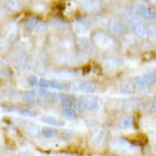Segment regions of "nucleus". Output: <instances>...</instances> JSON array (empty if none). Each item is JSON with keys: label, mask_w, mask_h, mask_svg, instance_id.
<instances>
[{"label": "nucleus", "mask_w": 156, "mask_h": 156, "mask_svg": "<svg viewBox=\"0 0 156 156\" xmlns=\"http://www.w3.org/2000/svg\"><path fill=\"white\" fill-rule=\"evenodd\" d=\"M135 13H136V16H139L140 18H144V20H154L156 17V13L154 11H151L148 7L143 5V4L136 5Z\"/></svg>", "instance_id": "1"}, {"label": "nucleus", "mask_w": 156, "mask_h": 156, "mask_svg": "<svg viewBox=\"0 0 156 156\" xmlns=\"http://www.w3.org/2000/svg\"><path fill=\"white\" fill-rule=\"evenodd\" d=\"M76 87H77L76 90H83L86 92L95 91V85L92 83V82H81V83H77Z\"/></svg>", "instance_id": "2"}, {"label": "nucleus", "mask_w": 156, "mask_h": 156, "mask_svg": "<svg viewBox=\"0 0 156 156\" xmlns=\"http://www.w3.org/2000/svg\"><path fill=\"white\" fill-rule=\"evenodd\" d=\"M83 101H85L86 109H89V111H96L98 107H99L98 100L94 99V98H87V99H83Z\"/></svg>", "instance_id": "3"}, {"label": "nucleus", "mask_w": 156, "mask_h": 156, "mask_svg": "<svg viewBox=\"0 0 156 156\" xmlns=\"http://www.w3.org/2000/svg\"><path fill=\"white\" fill-rule=\"evenodd\" d=\"M134 85H135V89H138V90H146L148 87V83H147V81L142 77H138L136 80L134 81Z\"/></svg>", "instance_id": "4"}, {"label": "nucleus", "mask_w": 156, "mask_h": 156, "mask_svg": "<svg viewBox=\"0 0 156 156\" xmlns=\"http://www.w3.org/2000/svg\"><path fill=\"white\" fill-rule=\"evenodd\" d=\"M133 31L136 37H144L147 35V27H146L144 25H135Z\"/></svg>", "instance_id": "5"}, {"label": "nucleus", "mask_w": 156, "mask_h": 156, "mask_svg": "<svg viewBox=\"0 0 156 156\" xmlns=\"http://www.w3.org/2000/svg\"><path fill=\"white\" fill-rule=\"evenodd\" d=\"M121 89H122L124 92H131V91H134L135 85H134V82L125 81V82H122V85H121Z\"/></svg>", "instance_id": "6"}, {"label": "nucleus", "mask_w": 156, "mask_h": 156, "mask_svg": "<svg viewBox=\"0 0 156 156\" xmlns=\"http://www.w3.org/2000/svg\"><path fill=\"white\" fill-rule=\"evenodd\" d=\"M60 100H61V104L64 107H72L73 105V98L68 96V95H60Z\"/></svg>", "instance_id": "7"}, {"label": "nucleus", "mask_w": 156, "mask_h": 156, "mask_svg": "<svg viewBox=\"0 0 156 156\" xmlns=\"http://www.w3.org/2000/svg\"><path fill=\"white\" fill-rule=\"evenodd\" d=\"M64 115L66 117H69V119H76L77 117V111L73 107H64Z\"/></svg>", "instance_id": "8"}, {"label": "nucleus", "mask_w": 156, "mask_h": 156, "mask_svg": "<svg viewBox=\"0 0 156 156\" xmlns=\"http://www.w3.org/2000/svg\"><path fill=\"white\" fill-rule=\"evenodd\" d=\"M111 30L119 34V33H122L125 30V27H124L122 23H120V22H112L111 23Z\"/></svg>", "instance_id": "9"}, {"label": "nucleus", "mask_w": 156, "mask_h": 156, "mask_svg": "<svg viewBox=\"0 0 156 156\" xmlns=\"http://www.w3.org/2000/svg\"><path fill=\"white\" fill-rule=\"evenodd\" d=\"M73 108H74L76 111H78V112H82L83 109H86V107H85V101L83 100H74L73 101Z\"/></svg>", "instance_id": "10"}, {"label": "nucleus", "mask_w": 156, "mask_h": 156, "mask_svg": "<svg viewBox=\"0 0 156 156\" xmlns=\"http://www.w3.org/2000/svg\"><path fill=\"white\" fill-rule=\"evenodd\" d=\"M143 78L146 81H147V83L151 85V83H155L156 82V73H147V74H144Z\"/></svg>", "instance_id": "11"}, {"label": "nucleus", "mask_w": 156, "mask_h": 156, "mask_svg": "<svg viewBox=\"0 0 156 156\" xmlns=\"http://www.w3.org/2000/svg\"><path fill=\"white\" fill-rule=\"evenodd\" d=\"M42 133L43 135L46 136V138H52V136H55L56 135V131L51 129V128H44V129H42Z\"/></svg>", "instance_id": "12"}, {"label": "nucleus", "mask_w": 156, "mask_h": 156, "mask_svg": "<svg viewBox=\"0 0 156 156\" xmlns=\"http://www.w3.org/2000/svg\"><path fill=\"white\" fill-rule=\"evenodd\" d=\"M43 121L44 122H47V124H50V125H55V126H61L62 125V122H58V121L56 120V119H53V117H43Z\"/></svg>", "instance_id": "13"}, {"label": "nucleus", "mask_w": 156, "mask_h": 156, "mask_svg": "<svg viewBox=\"0 0 156 156\" xmlns=\"http://www.w3.org/2000/svg\"><path fill=\"white\" fill-rule=\"evenodd\" d=\"M34 99H35V94H34L33 91H26V94H25V100L27 101V103L33 104L34 101H35Z\"/></svg>", "instance_id": "14"}, {"label": "nucleus", "mask_w": 156, "mask_h": 156, "mask_svg": "<svg viewBox=\"0 0 156 156\" xmlns=\"http://www.w3.org/2000/svg\"><path fill=\"white\" fill-rule=\"evenodd\" d=\"M37 23H38V20L37 18H30V20H27L26 25H27L29 29H33L34 26H37Z\"/></svg>", "instance_id": "15"}, {"label": "nucleus", "mask_w": 156, "mask_h": 156, "mask_svg": "<svg viewBox=\"0 0 156 156\" xmlns=\"http://www.w3.org/2000/svg\"><path fill=\"white\" fill-rule=\"evenodd\" d=\"M50 87H51V89H57V90H60V89H62V85L60 83V82L50 81Z\"/></svg>", "instance_id": "16"}, {"label": "nucleus", "mask_w": 156, "mask_h": 156, "mask_svg": "<svg viewBox=\"0 0 156 156\" xmlns=\"http://www.w3.org/2000/svg\"><path fill=\"white\" fill-rule=\"evenodd\" d=\"M147 34H148L150 37H155L156 35V26L154 25V26L147 27Z\"/></svg>", "instance_id": "17"}, {"label": "nucleus", "mask_w": 156, "mask_h": 156, "mask_svg": "<svg viewBox=\"0 0 156 156\" xmlns=\"http://www.w3.org/2000/svg\"><path fill=\"white\" fill-rule=\"evenodd\" d=\"M122 126H125V128H130L131 126V119H125L124 121H122Z\"/></svg>", "instance_id": "18"}, {"label": "nucleus", "mask_w": 156, "mask_h": 156, "mask_svg": "<svg viewBox=\"0 0 156 156\" xmlns=\"http://www.w3.org/2000/svg\"><path fill=\"white\" fill-rule=\"evenodd\" d=\"M29 82H30V85H33V86H38L39 80H38V78H35V77H31L30 80H29Z\"/></svg>", "instance_id": "19"}, {"label": "nucleus", "mask_w": 156, "mask_h": 156, "mask_svg": "<svg viewBox=\"0 0 156 156\" xmlns=\"http://www.w3.org/2000/svg\"><path fill=\"white\" fill-rule=\"evenodd\" d=\"M151 108L156 109V98H154V99H152V101H151Z\"/></svg>", "instance_id": "20"}, {"label": "nucleus", "mask_w": 156, "mask_h": 156, "mask_svg": "<svg viewBox=\"0 0 156 156\" xmlns=\"http://www.w3.org/2000/svg\"><path fill=\"white\" fill-rule=\"evenodd\" d=\"M150 2H151V3H156V0H150Z\"/></svg>", "instance_id": "21"}]
</instances>
